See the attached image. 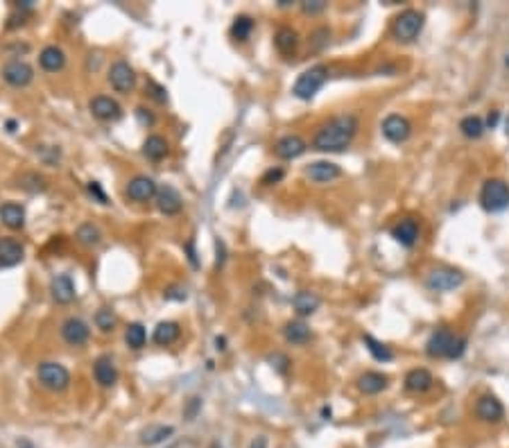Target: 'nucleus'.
Wrapping results in <instances>:
<instances>
[{
    "label": "nucleus",
    "mask_w": 509,
    "mask_h": 448,
    "mask_svg": "<svg viewBox=\"0 0 509 448\" xmlns=\"http://www.w3.org/2000/svg\"><path fill=\"white\" fill-rule=\"evenodd\" d=\"M360 129V120L355 113H340L317 129L313 148L319 152H344L353 143Z\"/></svg>",
    "instance_id": "nucleus-1"
},
{
    "label": "nucleus",
    "mask_w": 509,
    "mask_h": 448,
    "mask_svg": "<svg viewBox=\"0 0 509 448\" xmlns=\"http://www.w3.org/2000/svg\"><path fill=\"white\" fill-rule=\"evenodd\" d=\"M466 351V338L462 335H455L451 329H437L432 335L425 342V353L430 355V358H448V360H455V358H462V353Z\"/></svg>",
    "instance_id": "nucleus-2"
},
{
    "label": "nucleus",
    "mask_w": 509,
    "mask_h": 448,
    "mask_svg": "<svg viewBox=\"0 0 509 448\" xmlns=\"http://www.w3.org/2000/svg\"><path fill=\"white\" fill-rule=\"evenodd\" d=\"M423 25H425V16L419 10H403L394 16L390 32L401 43H412L421 34Z\"/></svg>",
    "instance_id": "nucleus-3"
},
{
    "label": "nucleus",
    "mask_w": 509,
    "mask_h": 448,
    "mask_svg": "<svg viewBox=\"0 0 509 448\" xmlns=\"http://www.w3.org/2000/svg\"><path fill=\"white\" fill-rule=\"evenodd\" d=\"M480 207L487 213H500L509 209V184L505 179L491 177L480 188Z\"/></svg>",
    "instance_id": "nucleus-4"
},
{
    "label": "nucleus",
    "mask_w": 509,
    "mask_h": 448,
    "mask_svg": "<svg viewBox=\"0 0 509 448\" xmlns=\"http://www.w3.org/2000/svg\"><path fill=\"white\" fill-rule=\"evenodd\" d=\"M326 80H329V68L317 64L299 75L292 86V93L294 97H299V100H313L317 95V91L326 84Z\"/></svg>",
    "instance_id": "nucleus-5"
},
{
    "label": "nucleus",
    "mask_w": 509,
    "mask_h": 448,
    "mask_svg": "<svg viewBox=\"0 0 509 448\" xmlns=\"http://www.w3.org/2000/svg\"><path fill=\"white\" fill-rule=\"evenodd\" d=\"M36 376H39V383L50 392H64L71 383V374L59 362H41L39 369H36Z\"/></svg>",
    "instance_id": "nucleus-6"
},
{
    "label": "nucleus",
    "mask_w": 509,
    "mask_h": 448,
    "mask_svg": "<svg viewBox=\"0 0 509 448\" xmlns=\"http://www.w3.org/2000/svg\"><path fill=\"white\" fill-rule=\"evenodd\" d=\"M462 283H464V274L455 268H437L430 272L428 279H425V285L437 292H451L455 287H460Z\"/></svg>",
    "instance_id": "nucleus-7"
},
{
    "label": "nucleus",
    "mask_w": 509,
    "mask_h": 448,
    "mask_svg": "<svg viewBox=\"0 0 509 448\" xmlns=\"http://www.w3.org/2000/svg\"><path fill=\"white\" fill-rule=\"evenodd\" d=\"M381 132L387 141L399 145V143H405L410 139V134H412V123H410L405 116H401V113H390V116L383 120Z\"/></svg>",
    "instance_id": "nucleus-8"
},
{
    "label": "nucleus",
    "mask_w": 509,
    "mask_h": 448,
    "mask_svg": "<svg viewBox=\"0 0 509 448\" xmlns=\"http://www.w3.org/2000/svg\"><path fill=\"white\" fill-rule=\"evenodd\" d=\"M475 416L484 423H500L505 419V408L493 394H482L475 401Z\"/></svg>",
    "instance_id": "nucleus-9"
},
{
    "label": "nucleus",
    "mask_w": 509,
    "mask_h": 448,
    "mask_svg": "<svg viewBox=\"0 0 509 448\" xmlns=\"http://www.w3.org/2000/svg\"><path fill=\"white\" fill-rule=\"evenodd\" d=\"M419 233H421V226H419V220L416 217H403L392 226V238L405 249H412L416 245Z\"/></svg>",
    "instance_id": "nucleus-10"
},
{
    "label": "nucleus",
    "mask_w": 509,
    "mask_h": 448,
    "mask_svg": "<svg viewBox=\"0 0 509 448\" xmlns=\"http://www.w3.org/2000/svg\"><path fill=\"white\" fill-rule=\"evenodd\" d=\"M109 84L118 91V93H129L136 86V73L127 62H116L109 68Z\"/></svg>",
    "instance_id": "nucleus-11"
},
{
    "label": "nucleus",
    "mask_w": 509,
    "mask_h": 448,
    "mask_svg": "<svg viewBox=\"0 0 509 448\" xmlns=\"http://www.w3.org/2000/svg\"><path fill=\"white\" fill-rule=\"evenodd\" d=\"M125 193H127L129 200H134V202H150L152 197H156L158 188H156V181L152 177H145V174H136L134 179H129Z\"/></svg>",
    "instance_id": "nucleus-12"
},
{
    "label": "nucleus",
    "mask_w": 509,
    "mask_h": 448,
    "mask_svg": "<svg viewBox=\"0 0 509 448\" xmlns=\"http://www.w3.org/2000/svg\"><path fill=\"white\" fill-rule=\"evenodd\" d=\"M3 80L7 82V84L23 89V86H27L29 82L34 80V71H32V66H29V64L21 62V59H14V62L3 66Z\"/></svg>",
    "instance_id": "nucleus-13"
},
{
    "label": "nucleus",
    "mask_w": 509,
    "mask_h": 448,
    "mask_svg": "<svg viewBox=\"0 0 509 448\" xmlns=\"http://www.w3.org/2000/svg\"><path fill=\"white\" fill-rule=\"evenodd\" d=\"M88 335H91V329L86 326V322L80 320V317H68L62 324V338L66 344L82 346V344H86Z\"/></svg>",
    "instance_id": "nucleus-14"
},
{
    "label": "nucleus",
    "mask_w": 509,
    "mask_h": 448,
    "mask_svg": "<svg viewBox=\"0 0 509 448\" xmlns=\"http://www.w3.org/2000/svg\"><path fill=\"white\" fill-rule=\"evenodd\" d=\"M306 150H308V145H306V141H303L301 136H297V134H285V136H281V139L276 141L274 154L279 158H283V161H290V158L301 156Z\"/></svg>",
    "instance_id": "nucleus-15"
},
{
    "label": "nucleus",
    "mask_w": 509,
    "mask_h": 448,
    "mask_svg": "<svg viewBox=\"0 0 509 448\" xmlns=\"http://www.w3.org/2000/svg\"><path fill=\"white\" fill-rule=\"evenodd\" d=\"M88 109L97 120H118L120 118V104L109 95H95L93 100L88 102Z\"/></svg>",
    "instance_id": "nucleus-16"
},
{
    "label": "nucleus",
    "mask_w": 509,
    "mask_h": 448,
    "mask_svg": "<svg viewBox=\"0 0 509 448\" xmlns=\"http://www.w3.org/2000/svg\"><path fill=\"white\" fill-rule=\"evenodd\" d=\"M156 207L165 215H177L181 207H184V200H181L177 188L163 186V188H158V193H156Z\"/></svg>",
    "instance_id": "nucleus-17"
},
{
    "label": "nucleus",
    "mask_w": 509,
    "mask_h": 448,
    "mask_svg": "<svg viewBox=\"0 0 509 448\" xmlns=\"http://www.w3.org/2000/svg\"><path fill=\"white\" fill-rule=\"evenodd\" d=\"M340 174H342L340 165L331 161H315L306 168V177L310 181H315V184H329V181L338 179Z\"/></svg>",
    "instance_id": "nucleus-18"
},
{
    "label": "nucleus",
    "mask_w": 509,
    "mask_h": 448,
    "mask_svg": "<svg viewBox=\"0 0 509 448\" xmlns=\"http://www.w3.org/2000/svg\"><path fill=\"white\" fill-rule=\"evenodd\" d=\"M25 256V249L19 240L14 238H0V265L3 268H14Z\"/></svg>",
    "instance_id": "nucleus-19"
},
{
    "label": "nucleus",
    "mask_w": 509,
    "mask_h": 448,
    "mask_svg": "<svg viewBox=\"0 0 509 448\" xmlns=\"http://www.w3.org/2000/svg\"><path fill=\"white\" fill-rule=\"evenodd\" d=\"M390 385V378L381 371H364V374L358 378V390L367 397H374V394H381L383 390H387Z\"/></svg>",
    "instance_id": "nucleus-20"
},
{
    "label": "nucleus",
    "mask_w": 509,
    "mask_h": 448,
    "mask_svg": "<svg viewBox=\"0 0 509 448\" xmlns=\"http://www.w3.org/2000/svg\"><path fill=\"white\" fill-rule=\"evenodd\" d=\"M432 383H435V378L428 369L423 367H416V369H410L405 374V390L407 392H414V394H423L428 392Z\"/></svg>",
    "instance_id": "nucleus-21"
},
{
    "label": "nucleus",
    "mask_w": 509,
    "mask_h": 448,
    "mask_svg": "<svg viewBox=\"0 0 509 448\" xmlns=\"http://www.w3.org/2000/svg\"><path fill=\"white\" fill-rule=\"evenodd\" d=\"M93 374H95V381L100 383L102 387H113L118 381V369L113 360L109 355H100V358L95 360L93 364Z\"/></svg>",
    "instance_id": "nucleus-22"
},
{
    "label": "nucleus",
    "mask_w": 509,
    "mask_h": 448,
    "mask_svg": "<svg viewBox=\"0 0 509 448\" xmlns=\"http://www.w3.org/2000/svg\"><path fill=\"white\" fill-rule=\"evenodd\" d=\"M50 294L57 303H71L75 299V283L68 274H57L50 283Z\"/></svg>",
    "instance_id": "nucleus-23"
},
{
    "label": "nucleus",
    "mask_w": 509,
    "mask_h": 448,
    "mask_svg": "<svg viewBox=\"0 0 509 448\" xmlns=\"http://www.w3.org/2000/svg\"><path fill=\"white\" fill-rule=\"evenodd\" d=\"M39 64H41L43 71H48V73L62 71V68L66 66V55H64V50H62V48H57V45H48V48H43V50H41Z\"/></svg>",
    "instance_id": "nucleus-24"
},
{
    "label": "nucleus",
    "mask_w": 509,
    "mask_h": 448,
    "mask_svg": "<svg viewBox=\"0 0 509 448\" xmlns=\"http://www.w3.org/2000/svg\"><path fill=\"white\" fill-rule=\"evenodd\" d=\"M0 220H3V224L10 226V229H23V224H25V209H23L21 204L7 202L0 207Z\"/></svg>",
    "instance_id": "nucleus-25"
},
{
    "label": "nucleus",
    "mask_w": 509,
    "mask_h": 448,
    "mask_svg": "<svg viewBox=\"0 0 509 448\" xmlns=\"http://www.w3.org/2000/svg\"><path fill=\"white\" fill-rule=\"evenodd\" d=\"M274 45H276V50L281 52V55H292L294 50H297V45H299V34H297V30H292V27H279L276 30V34H274Z\"/></svg>",
    "instance_id": "nucleus-26"
},
{
    "label": "nucleus",
    "mask_w": 509,
    "mask_h": 448,
    "mask_svg": "<svg viewBox=\"0 0 509 448\" xmlns=\"http://www.w3.org/2000/svg\"><path fill=\"white\" fill-rule=\"evenodd\" d=\"M174 435L172 426H165V423H154V426H147L141 432V444L143 446H156L163 444L165 439H170Z\"/></svg>",
    "instance_id": "nucleus-27"
},
{
    "label": "nucleus",
    "mask_w": 509,
    "mask_h": 448,
    "mask_svg": "<svg viewBox=\"0 0 509 448\" xmlns=\"http://www.w3.org/2000/svg\"><path fill=\"white\" fill-rule=\"evenodd\" d=\"M143 154H145L150 161H161V158L168 154V141L163 136H150V139L143 143Z\"/></svg>",
    "instance_id": "nucleus-28"
},
{
    "label": "nucleus",
    "mask_w": 509,
    "mask_h": 448,
    "mask_svg": "<svg viewBox=\"0 0 509 448\" xmlns=\"http://www.w3.org/2000/svg\"><path fill=\"white\" fill-rule=\"evenodd\" d=\"M179 333H181V329H179L177 322H161L154 329V342L158 346H168V344H172V342H177Z\"/></svg>",
    "instance_id": "nucleus-29"
},
{
    "label": "nucleus",
    "mask_w": 509,
    "mask_h": 448,
    "mask_svg": "<svg viewBox=\"0 0 509 448\" xmlns=\"http://www.w3.org/2000/svg\"><path fill=\"white\" fill-rule=\"evenodd\" d=\"M292 306L301 317H308L319 308V297H317V294H313V292H299V294H294Z\"/></svg>",
    "instance_id": "nucleus-30"
},
{
    "label": "nucleus",
    "mask_w": 509,
    "mask_h": 448,
    "mask_svg": "<svg viewBox=\"0 0 509 448\" xmlns=\"http://www.w3.org/2000/svg\"><path fill=\"white\" fill-rule=\"evenodd\" d=\"M283 335L290 344H306L310 340V329L303 322H287L283 329Z\"/></svg>",
    "instance_id": "nucleus-31"
},
{
    "label": "nucleus",
    "mask_w": 509,
    "mask_h": 448,
    "mask_svg": "<svg viewBox=\"0 0 509 448\" xmlns=\"http://www.w3.org/2000/svg\"><path fill=\"white\" fill-rule=\"evenodd\" d=\"M484 129H487V125H484V120L480 116H466L460 120V132L466 136V139H480V136L484 134Z\"/></svg>",
    "instance_id": "nucleus-32"
},
{
    "label": "nucleus",
    "mask_w": 509,
    "mask_h": 448,
    "mask_svg": "<svg viewBox=\"0 0 509 448\" xmlns=\"http://www.w3.org/2000/svg\"><path fill=\"white\" fill-rule=\"evenodd\" d=\"M364 344H367V351L374 355V360H378V362H390L394 358L392 349L383 344V342H378L374 335H364Z\"/></svg>",
    "instance_id": "nucleus-33"
},
{
    "label": "nucleus",
    "mask_w": 509,
    "mask_h": 448,
    "mask_svg": "<svg viewBox=\"0 0 509 448\" xmlns=\"http://www.w3.org/2000/svg\"><path fill=\"white\" fill-rule=\"evenodd\" d=\"M125 342H127V346H132V349L145 346L147 333H145V329H143V324H129L127 331H125Z\"/></svg>",
    "instance_id": "nucleus-34"
},
{
    "label": "nucleus",
    "mask_w": 509,
    "mask_h": 448,
    "mask_svg": "<svg viewBox=\"0 0 509 448\" xmlns=\"http://www.w3.org/2000/svg\"><path fill=\"white\" fill-rule=\"evenodd\" d=\"M252 30H254V21L252 19H249V16H238L233 21V25H231V34H233V39L247 41L249 34H252Z\"/></svg>",
    "instance_id": "nucleus-35"
},
{
    "label": "nucleus",
    "mask_w": 509,
    "mask_h": 448,
    "mask_svg": "<svg viewBox=\"0 0 509 448\" xmlns=\"http://www.w3.org/2000/svg\"><path fill=\"white\" fill-rule=\"evenodd\" d=\"M100 229L97 226H93L91 222H86V224H82L80 229H78V240L82 242V245H97L100 242Z\"/></svg>",
    "instance_id": "nucleus-36"
},
{
    "label": "nucleus",
    "mask_w": 509,
    "mask_h": 448,
    "mask_svg": "<svg viewBox=\"0 0 509 448\" xmlns=\"http://www.w3.org/2000/svg\"><path fill=\"white\" fill-rule=\"evenodd\" d=\"M95 324H97V329H100V331L109 333V331H113V326H116V315H113L109 308L97 310V315H95Z\"/></svg>",
    "instance_id": "nucleus-37"
},
{
    "label": "nucleus",
    "mask_w": 509,
    "mask_h": 448,
    "mask_svg": "<svg viewBox=\"0 0 509 448\" xmlns=\"http://www.w3.org/2000/svg\"><path fill=\"white\" fill-rule=\"evenodd\" d=\"M329 3L326 0H306V3H301V10L303 14H310V16H315V14H322Z\"/></svg>",
    "instance_id": "nucleus-38"
},
{
    "label": "nucleus",
    "mask_w": 509,
    "mask_h": 448,
    "mask_svg": "<svg viewBox=\"0 0 509 448\" xmlns=\"http://www.w3.org/2000/svg\"><path fill=\"white\" fill-rule=\"evenodd\" d=\"M329 36H331V30L329 27H319L317 32H313V39H310V45H313V50L324 48V45L329 43Z\"/></svg>",
    "instance_id": "nucleus-39"
},
{
    "label": "nucleus",
    "mask_w": 509,
    "mask_h": 448,
    "mask_svg": "<svg viewBox=\"0 0 509 448\" xmlns=\"http://www.w3.org/2000/svg\"><path fill=\"white\" fill-rule=\"evenodd\" d=\"M283 174H285V172L281 170V168H270L268 172L263 174L261 184H263V186H274V184H279L281 179H283Z\"/></svg>",
    "instance_id": "nucleus-40"
},
{
    "label": "nucleus",
    "mask_w": 509,
    "mask_h": 448,
    "mask_svg": "<svg viewBox=\"0 0 509 448\" xmlns=\"http://www.w3.org/2000/svg\"><path fill=\"white\" fill-rule=\"evenodd\" d=\"M88 191H91V195H95L102 204H106V195L102 193V188H100V184H97V181H91V184H88Z\"/></svg>",
    "instance_id": "nucleus-41"
},
{
    "label": "nucleus",
    "mask_w": 509,
    "mask_h": 448,
    "mask_svg": "<svg viewBox=\"0 0 509 448\" xmlns=\"http://www.w3.org/2000/svg\"><path fill=\"white\" fill-rule=\"evenodd\" d=\"M202 405V401L200 399H191V408H188V412H186V416H188V421H193L195 419V412H197V408Z\"/></svg>",
    "instance_id": "nucleus-42"
},
{
    "label": "nucleus",
    "mask_w": 509,
    "mask_h": 448,
    "mask_svg": "<svg viewBox=\"0 0 509 448\" xmlns=\"http://www.w3.org/2000/svg\"><path fill=\"white\" fill-rule=\"evenodd\" d=\"M136 113H139L141 123H147V125H152V123H154V118H152L150 113H145V109H136Z\"/></svg>",
    "instance_id": "nucleus-43"
},
{
    "label": "nucleus",
    "mask_w": 509,
    "mask_h": 448,
    "mask_svg": "<svg viewBox=\"0 0 509 448\" xmlns=\"http://www.w3.org/2000/svg\"><path fill=\"white\" fill-rule=\"evenodd\" d=\"M249 448H268V437H256Z\"/></svg>",
    "instance_id": "nucleus-44"
},
{
    "label": "nucleus",
    "mask_w": 509,
    "mask_h": 448,
    "mask_svg": "<svg viewBox=\"0 0 509 448\" xmlns=\"http://www.w3.org/2000/svg\"><path fill=\"white\" fill-rule=\"evenodd\" d=\"M496 123H498V111H493L487 118V127H496Z\"/></svg>",
    "instance_id": "nucleus-45"
},
{
    "label": "nucleus",
    "mask_w": 509,
    "mask_h": 448,
    "mask_svg": "<svg viewBox=\"0 0 509 448\" xmlns=\"http://www.w3.org/2000/svg\"><path fill=\"white\" fill-rule=\"evenodd\" d=\"M186 249H188V254H191V256H188V258H191V263H193V265H197V258H195V252H193V242H188Z\"/></svg>",
    "instance_id": "nucleus-46"
},
{
    "label": "nucleus",
    "mask_w": 509,
    "mask_h": 448,
    "mask_svg": "<svg viewBox=\"0 0 509 448\" xmlns=\"http://www.w3.org/2000/svg\"><path fill=\"white\" fill-rule=\"evenodd\" d=\"M19 448H34V446L29 444V442H21V444H19Z\"/></svg>",
    "instance_id": "nucleus-47"
},
{
    "label": "nucleus",
    "mask_w": 509,
    "mask_h": 448,
    "mask_svg": "<svg viewBox=\"0 0 509 448\" xmlns=\"http://www.w3.org/2000/svg\"><path fill=\"white\" fill-rule=\"evenodd\" d=\"M505 132H507V136H509V116H507V120H505Z\"/></svg>",
    "instance_id": "nucleus-48"
},
{
    "label": "nucleus",
    "mask_w": 509,
    "mask_h": 448,
    "mask_svg": "<svg viewBox=\"0 0 509 448\" xmlns=\"http://www.w3.org/2000/svg\"><path fill=\"white\" fill-rule=\"evenodd\" d=\"M209 448H222V446H220V442H213V444H211Z\"/></svg>",
    "instance_id": "nucleus-49"
}]
</instances>
